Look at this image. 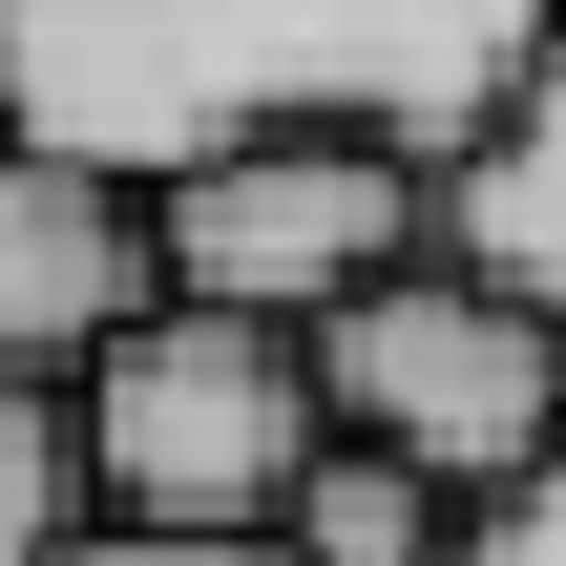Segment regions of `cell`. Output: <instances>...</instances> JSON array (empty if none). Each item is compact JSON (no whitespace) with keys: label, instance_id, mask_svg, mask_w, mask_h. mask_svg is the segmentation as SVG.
<instances>
[{"label":"cell","instance_id":"obj_1","mask_svg":"<svg viewBox=\"0 0 566 566\" xmlns=\"http://www.w3.org/2000/svg\"><path fill=\"white\" fill-rule=\"evenodd\" d=\"M546 21L566 0H0V147L105 168L126 210L231 147H378L441 189Z\"/></svg>","mask_w":566,"mask_h":566},{"label":"cell","instance_id":"obj_2","mask_svg":"<svg viewBox=\"0 0 566 566\" xmlns=\"http://www.w3.org/2000/svg\"><path fill=\"white\" fill-rule=\"evenodd\" d=\"M63 420H84V504L105 525H273L336 462L315 336H231V315H168V294L63 378Z\"/></svg>","mask_w":566,"mask_h":566},{"label":"cell","instance_id":"obj_3","mask_svg":"<svg viewBox=\"0 0 566 566\" xmlns=\"http://www.w3.org/2000/svg\"><path fill=\"white\" fill-rule=\"evenodd\" d=\"M315 420H336L357 462L441 483V504H504V483L566 441V336H546V315H504L483 273L399 252L357 315H315Z\"/></svg>","mask_w":566,"mask_h":566},{"label":"cell","instance_id":"obj_4","mask_svg":"<svg viewBox=\"0 0 566 566\" xmlns=\"http://www.w3.org/2000/svg\"><path fill=\"white\" fill-rule=\"evenodd\" d=\"M399 252H420V168H378V147H231V168L147 189V294L168 315H231V336L357 315Z\"/></svg>","mask_w":566,"mask_h":566},{"label":"cell","instance_id":"obj_5","mask_svg":"<svg viewBox=\"0 0 566 566\" xmlns=\"http://www.w3.org/2000/svg\"><path fill=\"white\" fill-rule=\"evenodd\" d=\"M126 315H147V210L105 168L0 147V378H84Z\"/></svg>","mask_w":566,"mask_h":566},{"label":"cell","instance_id":"obj_6","mask_svg":"<svg viewBox=\"0 0 566 566\" xmlns=\"http://www.w3.org/2000/svg\"><path fill=\"white\" fill-rule=\"evenodd\" d=\"M420 252H441V273H483L504 315H546V336H566V21L525 42V84L462 126V168L420 189Z\"/></svg>","mask_w":566,"mask_h":566},{"label":"cell","instance_id":"obj_7","mask_svg":"<svg viewBox=\"0 0 566 566\" xmlns=\"http://www.w3.org/2000/svg\"><path fill=\"white\" fill-rule=\"evenodd\" d=\"M441 546H462V504H441V483H399V462H357V441L273 504V566H441Z\"/></svg>","mask_w":566,"mask_h":566},{"label":"cell","instance_id":"obj_8","mask_svg":"<svg viewBox=\"0 0 566 566\" xmlns=\"http://www.w3.org/2000/svg\"><path fill=\"white\" fill-rule=\"evenodd\" d=\"M105 525L84 504V420H63V378H0V566H63Z\"/></svg>","mask_w":566,"mask_h":566},{"label":"cell","instance_id":"obj_9","mask_svg":"<svg viewBox=\"0 0 566 566\" xmlns=\"http://www.w3.org/2000/svg\"><path fill=\"white\" fill-rule=\"evenodd\" d=\"M441 566H566V441L504 483V504H462V546H441Z\"/></svg>","mask_w":566,"mask_h":566},{"label":"cell","instance_id":"obj_10","mask_svg":"<svg viewBox=\"0 0 566 566\" xmlns=\"http://www.w3.org/2000/svg\"><path fill=\"white\" fill-rule=\"evenodd\" d=\"M63 566H273V525H84Z\"/></svg>","mask_w":566,"mask_h":566}]
</instances>
